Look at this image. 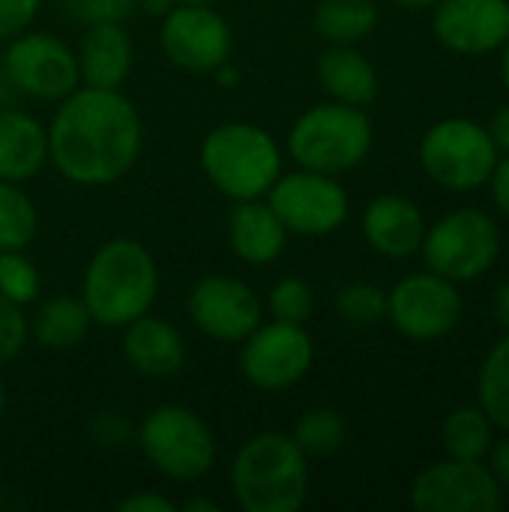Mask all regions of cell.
Listing matches in <instances>:
<instances>
[{
	"mask_svg": "<svg viewBox=\"0 0 509 512\" xmlns=\"http://www.w3.org/2000/svg\"><path fill=\"white\" fill-rule=\"evenodd\" d=\"M123 357L144 378H171L186 363V342L177 327L147 312L123 327Z\"/></svg>",
	"mask_w": 509,
	"mask_h": 512,
	"instance_id": "ac0fdd59",
	"label": "cell"
},
{
	"mask_svg": "<svg viewBox=\"0 0 509 512\" xmlns=\"http://www.w3.org/2000/svg\"><path fill=\"white\" fill-rule=\"evenodd\" d=\"M321 87L345 105L363 108L378 96V72L354 45H330L318 57Z\"/></svg>",
	"mask_w": 509,
	"mask_h": 512,
	"instance_id": "7402d4cb",
	"label": "cell"
},
{
	"mask_svg": "<svg viewBox=\"0 0 509 512\" xmlns=\"http://www.w3.org/2000/svg\"><path fill=\"white\" fill-rule=\"evenodd\" d=\"M159 42L165 57L186 72H216L228 63L234 36L210 3H177L162 15Z\"/></svg>",
	"mask_w": 509,
	"mask_h": 512,
	"instance_id": "5bb4252c",
	"label": "cell"
},
{
	"mask_svg": "<svg viewBox=\"0 0 509 512\" xmlns=\"http://www.w3.org/2000/svg\"><path fill=\"white\" fill-rule=\"evenodd\" d=\"M378 27L375 0H321L315 6V30L330 45H354Z\"/></svg>",
	"mask_w": 509,
	"mask_h": 512,
	"instance_id": "cb8c5ba5",
	"label": "cell"
},
{
	"mask_svg": "<svg viewBox=\"0 0 509 512\" xmlns=\"http://www.w3.org/2000/svg\"><path fill=\"white\" fill-rule=\"evenodd\" d=\"M27 345V318L18 303L0 294V366L15 360Z\"/></svg>",
	"mask_w": 509,
	"mask_h": 512,
	"instance_id": "d6a6232c",
	"label": "cell"
},
{
	"mask_svg": "<svg viewBox=\"0 0 509 512\" xmlns=\"http://www.w3.org/2000/svg\"><path fill=\"white\" fill-rule=\"evenodd\" d=\"M336 312L351 327H375L387 318V291L372 282H351L336 294Z\"/></svg>",
	"mask_w": 509,
	"mask_h": 512,
	"instance_id": "f1b7e54d",
	"label": "cell"
},
{
	"mask_svg": "<svg viewBox=\"0 0 509 512\" xmlns=\"http://www.w3.org/2000/svg\"><path fill=\"white\" fill-rule=\"evenodd\" d=\"M495 444V423L477 405H465L447 414L441 426V447L450 459H486Z\"/></svg>",
	"mask_w": 509,
	"mask_h": 512,
	"instance_id": "d4e9b609",
	"label": "cell"
},
{
	"mask_svg": "<svg viewBox=\"0 0 509 512\" xmlns=\"http://www.w3.org/2000/svg\"><path fill=\"white\" fill-rule=\"evenodd\" d=\"M270 315L273 321H285V324H306L315 312V294L312 288L297 279V276H285L273 285L270 291Z\"/></svg>",
	"mask_w": 509,
	"mask_h": 512,
	"instance_id": "4dcf8cb0",
	"label": "cell"
},
{
	"mask_svg": "<svg viewBox=\"0 0 509 512\" xmlns=\"http://www.w3.org/2000/svg\"><path fill=\"white\" fill-rule=\"evenodd\" d=\"M90 324H93V318H90V309L81 297L57 294V297H48L36 309L30 327H33V336L42 348L69 351L87 336Z\"/></svg>",
	"mask_w": 509,
	"mask_h": 512,
	"instance_id": "603a6c76",
	"label": "cell"
},
{
	"mask_svg": "<svg viewBox=\"0 0 509 512\" xmlns=\"http://www.w3.org/2000/svg\"><path fill=\"white\" fill-rule=\"evenodd\" d=\"M390 324L417 342H432L456 330L462 321V294L456 282L438 273H414L393 285L387 294Z\"/></svg>",
	"mask_w": 509,
	"mask_h": 512,
	"instance_id": "4fadbf2b",
	"label": "cell"
},
{
	"mask_svg": "<svg viewBox=\"0 0 509 512\" xmlns=\"http://www.w3.org/2000/svg\"><path fill=\"white\" fill-rule=\"evenodd\" d=\"M231 492L243 512H297L309 495V459L291 435L261 432L237 450Z\"/></svg>",
	"mask_w": 509,
	"mask_h": 512,
	"instance_id": "3957f363",
	"label": "cell"
},
{
	"mask_svg": "<svg viewBox=\"0 0 509 512\" xmlns=\"http://www.w3.org/2000/svg\"><path fill=\"white\" fill-rule=\"evenodd\" d=\"M363 237L366 243L393 261H405L420 252L426 237L423 210L405 195H378L369 201L363 213Z\"/></svg>",
	"mask_w": 509,
	"mask_h": 512,
	"instance_id": "e0dca14e",
	"label": "cell"
},
{
	"mask_svg": "<svg viewBox=\"0 0 509 512\" xmlns=\"http://www.w3.org/2000/svg\"><path fill=\"white\" fill-rule=\"evenodd\" d=\"M486 129H489L495 147H498L501 153H509V102L504 108L495 111V117H492V123H489Z\"/></svg>",
	"mask_w": 509,
	"mask_h": 512,
	"instance_id": "74e56055",
	"label": "cell"
},
{
	"mask_svg": "<svg viewBox=\"0 0 509 512\" xmlns=\"http://www.w3.org/2000/svg\"><path fill=\"white\" fill-rule=\"evenodd\" d=\"M159 294V270L144 243L114 237L96 249L84 273L81 300L93 324L123 330L129 321L150 312Z\"/></svg>",
	"mask_w": 509,
	"mask_h": 512,
	"instance_id": "7a4b0ae2",
	"label": "cell"
},
{
	"mask_svg": "<svg viewBox=\"0 0 509 512\" xmlns=\"http://www.w3.org/2000/svg\"><path fill=\"white\" fill-rule=\"evenodd\" d=\"M177 3H216V0H171V6H177Z\"/></svg>",
	"mask_w": 509,
	"mask_h": 512,
	"instance_id": "ee69618b",
	"label": "cell"
},
{
	"mask_svg": "<svg viewBox=\"0 0 509 512\" xmlns=\"http://www.w3.org/2000/svg\"><path fill=\"white\" fill-rule=\"evenodd\" d=\"M267 204L282 219L288 234L324 237L345 225L351 201L345 186L333 174H318L300 168L294 174H279L267 192Z\"/></svg>",
	"mask_w": 509,
	"mask_h": 512,
	"instance_id": "9c48e42d",
	"label": "cell"
},
{
	"mask_svg": "<svg viewBox=\"0 0 509 512\" xmlns=\"http://www.w3.org/2000/svg\"><path fill=\"white\" fill-rule=\"evenodd\" d=\"M189 318L219 342H243L264 318L255 291L231 276H204L189 294Z\"/></svg>",
	"mask_w": 509,
	"mask_h": 512,
	"instance_id": "9a60e30c",
	"label": "cell"
},
{
	"mask_svg": "<svg viewBox=\"0 0 509 512\" xmlns=\"http://www.w3.org/2000/svg\"><path fill=\"white\" fill-rule=\"evenodd\" d=\"M39 228L33 201L18 189V183L0 180V252L24 249Z\"/></svg>",
	"mask_w": 509,
	"mask_h": 512,
	"instance_id": "83f0119b",
	"label": "cell"
},
{
	"mask_svg": "<svg viewBox=\"0 0 509 512\" xmlns=\"http://www.w3.org/2000/svg\"><path fill=\"white\" fill-rule=\"evenodd\" d=\"M18 96H21V93L15 90V84L9 81V75H6V69L0 66V108H12Z\"/></svg>",
	"mask_w": 509,
	"mask_h": 512,
	"instance_id": "ab89813d",
	"label": "cell"
},
{
	"mask_svg": "<svg viewBox=\"0 0 509 512\" xmlns=\"http://www.w3.org/2000/svg\"><path fill=\"white\" fill-rule=\"evenodd\" d=\"M228 240L240 261L246 264H273L288 246V228L261 198L237 201L228 216Z\"/></svg>",
	"mask_w": 509,
	"mask_h": 512,
	"instance_id": "ffe728a7",
	"label": "cell"
},
{
	"mask_svg": "<svg viewBox=\"0 0 509 512\" xmlns=\"http://www.w3.org/2000/svg\"><path fill=\"white\" fill-rule=\"evenodd\" d=\"M42 0H0V39H12L30 27Z\"/></svg>",
	"mask_w": 509,
	"mask_h": 512,
	"instance_id": "836d02e7",
	"label": "cell"
},
{
	"mask_svg": "<svg viewBox=\"0 0 509 512\" xmlns=\"http://www.w3.org/2000/svg\"><path fill=\"white\" fill-rule=\"evenodd\" d=\"M183 512H219V504L216 501H204V498H189L183 507Z\"/></svg>",
	"mask_w": 509,
	"mask_h": 512,
	"instance_id": "60d3db41",
	"label": "cell"
},
{
	"mask_svg": "<svg viewBox=\"0 0 509 512\" xmlns=\"http://www.w3.org/2000/svg\"><path fill=\"white\" fill-rule=\"evenodd\" d=\"M393 3H399L408 12H420V9H435L441 0H393Z\"/></svg>",
	"mask_w": 509,
	"mask_h": 512,
	"instance_id": "b9f144b4",
	"label": "cell"
},
{
	"mask_svg": "<svg viewBox=\"0 0 509 512\" xmlns=\"http://www.w3.org/2000/svg\"><path fill=\"white\" fill-rule=\"evenodd\" d=\"M39 270L21 249L0 252V294L18 306H27L39 297Z\"/></svg>",
	"mask_w": 509,
	"mask_h": 512,
	"instance_id": "f546056e",
	"label": "cell"
},
{
	"mask_svg": "<svg viewBox=\"0 0 509 512\" xmlns=\"http://www.w3.org/2000/svg\"><path fill=\"white\" fill-rule=\"evenodd\" d=\"M141 0H60L63 12L78 24H99V21H126Z\"/></svg>",
	"mask_w": 509,
	"mask_h": 512,
	"instance_id": "1f68e13d",
	"label": "cell"
},
{
	"mask_svg": "<svg viewBox=\"0 0 509 512\" xmlns=\"http://www.w3.org/2000/svg\"><path fill=\"white\" fill-rule=\"evenodd\" d=\"M207 180L234 201L264 198L282 174L276 141L255 123H222L201 144Z\"/></svg>",
	"mask_w": 509,
	"mask_h": 512,
	"instance_id": "277c9868",
	"label": "cell"
},
{
	"mask_svg": "<svg viewBox=\"0 0 509 512\" xmlns=\"http://www.w3.org/2000/svg\"><path fill=\"white\" fill-rule=\"evenodd\" d=\"M48 162V129L27 111L0 108V180L24 183Z\"/></svg>",
	"mask_w": 509,
	"mask_h": 512,
	"instance_id": "44dd1931",
	"label": "cell"
},
{
	"mask_svg": "<svg viewBox=\"0 0 509 512\" xmlns=\"http://www.w3.org/2000/svg\"><path fill=\"white\" fill-rule=\"evenodd\" d=\"M417 512H498L504 489L483 459H444L423 468L408 492Z\"/></svg>",
	"mask_w": 509,
	"mask_h": 512,
	"instance_id": "30bf717a",
	"label": "cell"
},
{
	"mask_svg": "<svg viewBox=\"0 0 509 512\" xmlns=\"http://www.w3.org/2000/svg\"><path fill=\"white\" fill-rule=\"evenodd\" d=\"M144 123L120 90L75 87L48 126V159L75 186H111L138 159Z\"/></svg>",
	"mask_w": 509,
	"mask_h": 512,
	"instance_id": "6da1fadb",
	"label": "cell"
},
{
	"mask_svg": "<svg viewBox=\"0 0 509 512\" xmlns=\"http://www.w3.org/2000/svg\"><path fill=\"white\" fill-rule=\"evenodd\" d=\"M501 48H504V57H501V78H504V87L509 90V36Z\"/></svg>",
	"mask_w": 509,
	"mask_h": 512,
	"instance_id": "7bdbcfd3",
	"label": "cell"
},
{
	"mask_svg": "<svg viewBox=\"0 0 509 512\" xmlns=\"http://www.w3.org/2000/svg\"><path fill=\"white\" fill-rule=\"evenodd\" d=\"M492 312L501 324V330L509 333V279L495 291V300H492Z\"/></svg>",
	"mask_w": 509,
	"mask_h": 512,
	"instance_id": "f35d334b",
	"label": "cell"
},
{
	"mask_svg": "<svg viewBox=\"0 0 509 512\" xmlns=\"http://www.w3.org/2000/svg\"><path fill=\"white\" fill-rule=\"evenodd\" d=\"M480 408L495 423V429L509 432V333L486 354L477 378Z\"/></svg>",
	"mask_w": 509,
	"mask_h": 512,
	"instance_id": "484cf974",
	"label": "cell"
},
{
	"mask_svg": "<svg viewBox=\"0 0 509 512\" xmlns=\"http://www.w3.org/2000/svg\"><path fill=\"white\" fill-rule=\"evenodd\" d=\"M3 69L15 90L30 99L60 102L81 87L75 51L51 33H18L12 36Z\"/></svg>",
	"mask_w": 509,
	"mask_h": 512,
	"instance_id": "7c38bea8",
	"label": "cell"
},
{
	"mask_svg": "<svg viewBox=\"0 0 509 512\" xmlns=\"http://www.w3.org/2000/svg\"><path fill=\"white\" fill-rule=\"evenodd\" d=\"M489 471L495 474V480H498V486L509 492V432L507 438H501V441H495L492 444V450H489Z\"/></svg>",
	"mask_w": 509,
	"mask_h": 512,
	"instance_id": "d590c367",
	"label": "cell"
},
{
	"mask_svg": "<svg viewBox=\"0 0 509 512\" xmlns=\"http://www.w3.org/2000/svg\"><path fill=\"white\" fill-rule=\"evenodd\" d=\"M120 512H177V504L156 492H135L120 501Z\"/></svg>",
	"mask_w": 509,
	"mask_h": 512,
	"instance_id": "e575fe53",
	"label": "cell"
},
{
	"mask_svg": "<svg viewBox=\"0 0 509 512\" xmlns=\"http://www.w3.org/2000/svg\"><path fill=\"white\" fill-rule=\"evenodd\" d=\"M3 402H6V396H3V384H0V411H3Z\"/></svg>",
	"mask_w": 509,
	"mask_h": 512,
	"instance_id": "f6af8a7d",
	"label": "cell"
},
{
	"mask_svg": "<svg viewBox=\"0 0 509 512\" xmlns=\"http://www.w3.org/2000/svg\"><path fill=\"white\" fill-rule=\"evenodd\" d=\"M498 159L501 156L489 129L468 117L438 120L420 141L423 171L450 192H471L486 186Z\"/></svg>",
	"mask_w": 509,
	"mask_h": 512,
	"instance_id": "8992f818",
	"label": "cell"
},
{
	"mask_svg": "<svg viewBox=\"0 0 509 512\" xmlns=\"http://www.w3.org/2000/svg\"><path fill=\"white\" fill-rule=\"evenodd\" d=\"M489 183H492V195H495L498 210L509 219V153L507 159H498V165H495Z\"/></svg>",
	"mask_w": 509,
	"mask_h": 512,
	"instance_id": "8d00e7d4",
	"label": "cell"
},
{
	"mask_svg": "<svg viewBox=\"0 0 509 512\" xmlns=\"http://www.w3.org/2000/svg\"><path fill=\"white\" fill-rule=\"evenodd\" d=\"M432 33L456 54H489L507 42L509 0H441Z\"/></svg>",
	"mask_w": 509,
	"mask_h": 512,
	"instance_id": "2e32d148",
	"label": "cell"
},
{
	"mask_svg": "<svg viewBox=\"0 0 509 512\" xmlns=\"http://www.w3.org/2000/svg\"><path fill=\"white\" fill-rule=\"evenodd\" d=\"M138 447L147 462L171 480H201L216 462L210 426L183 405H159L138 426Z\"/></svg>",
	"mask_w": 509,
	"mask_h": 512,
	"instance_id": "52a82bcc",
	"label": "cell"
},
{
	"mask_svg": "<svg viewBox=\"0 0 509 512\" xmlns=\"http://www.w3.org/2000/svg\"><path fill=\"white\" fill-rule=\"evenodd\" d=\"M345 435H348V429H345V420L339 411L312 408L297 420L291 438L306 459H327V456L339 453V447L345 444Z\"/></svg>",
	"mask_w": 509,
	"mask_h": 512,
	"instance_id": "4316f807",
	"label": "cell"
},
{
	"mask_svg": "<svg viewBox=\"0 0 509 512\" xmlns=\"http://www.w3.org/2000/svg\"><path fill=\"white\" fill-rule=\"evenodd\" d=\"M420 252L432 273L450 282H471L495 267L501 255V231L489 213L462 207L426 228Z\"/></svg>",
	"mask_w": 509,
	"mask_h": 512,
	"instance_id": "ba28073f",
	"label": "cell"
},
{
	"mask_svg": "<svg viewBox=\"0 0 509 512\" xmlns=\"http://www.w3.org/2000/svg\"><path fill=\"white\" fill-rule=\"evenodd\" d=\"M75 60L84 87L120 90L132 72V39L120 21L87 24Z\"/></svg>",
	"mask_w": 509,
	"mask_h": 512,
	"instance_id": "d6986e66",
	"label": "cell"
},
{
	"mask_svg": "<svg viewBox=\"0 0 509 512\" xmlns=\"http://www.w3.org/2000/svg\"><path fill=\"white\" fill-rule=\"evenodd\" d=\"M372 138V120L366 111L333 99L294 120L288 132V153L300 168L336 177L369 156Z\"/></svg>",
	"mask_w": 509,
	"mask_h": 512,
	"instance_id": "5b68a950",
	"label": "cell"
},
{
	"mask_svg": "<svg viewBox=\"0 0 509 512\" xmlns=\"http://www.w3.org/2000/svg\"><path fill=\"white\" fill-rule=\"evenodd\" d=\"M315 363V345L303 324L270 321L258 324L243 339L240 369L258 390L279 393L306 378Z\"/></svg>",
	"mask_w": 509,
	"mask_h": 512,
	"instance_id": "8fae6325",
	"label": "cell"
}]
</instances>
